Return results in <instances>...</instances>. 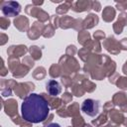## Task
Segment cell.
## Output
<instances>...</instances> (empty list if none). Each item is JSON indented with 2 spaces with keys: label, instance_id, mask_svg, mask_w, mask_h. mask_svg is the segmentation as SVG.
Returning a JSON list of instances; mask_svg holds the SVG:
<instances>
[{
  "label": "cell",
  "instance_id": "2",
  "mask_svg": "<svg viewBox=\"0 0 127 127\" xmlns=\"http://www.w3.org/2000/svg\"><path fill=\"white\" fill-rule=\"evenodd\" d=\"M99 107H100V103L98 100H94V99H85L82 102L81 105V110L87 114L88 116L94 117L99 113Z\"/></svg>",
  "mask_w": 127,
  "mask_h": 127
},
{
  "label": "cell",
  "instance_id": "4",
  "mask_svg": "<svg viewBox=\"0 0 127 127\" xmlns=\"http://www.w3.org/2000/svg\"><path fill=\"white\" fill-rule=\"evenodd\" d=\"M46 86H47L46 88H47L48 92L53 96H56L61 92V85L56 80H49L47 82Z\"/></svg>",
  "mask_w": 127,
  "mask_h": 127
},
{
  "label": "cell",
  "instance_id": "3",
  "mask_svg": "<svg viewBox=\"0 0 127 127\" xmlns=\"http://www.w3.org/2000/svg\"><path fill=\"white\" fill-rule=\"evenodd\" d=\"M21 11V6L18 2L14 1H6L2 4V12L5 16L14 17L18 15Z\"/></svg>",
  "mask_w": 127,
  "mask_h": 127
},
{
  "label": "cell",
  "instance_id": "5",
  "mask_svg": "<svg viewBox=\"0 0 127 127\" xmlns=\"http://www.w3.org/2000/svg\"><path fill=\"white\" fill-rule=\"evenodd\" d=\"M48 127H61L59 124H56V123H52V124H50Z\"/></svg>",
  "mask_w": 127,
  "mask_h": 127
},
{
  "label": "cell",
  "instance_id": "1",
  "mask_svg": "<svg viewBox=\"0 0 127 127\" xmlns=\"http://www.w3.org/2000/svg\"><path fill=\"white\" fill-rule=\"evenodd\" d=\"M49 112L50 107L47 100L37 93H30L27 95L21 105L22 117L30 123H40L45 121Z\"/></svg>",
  "mask_w": 127,
  "mask_h": 127
}]
</instances>
